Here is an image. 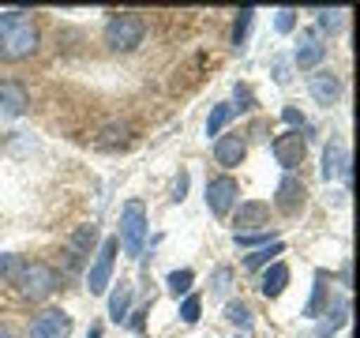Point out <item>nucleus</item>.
<instances>
[{
    "label": "nucleus",
    "mask_w": 360,
    "mask_h": 338,
    "mask_svg": "<svg viewBox=\"0 0 360 338\" xmlns=\"http://www.w3.org/2000/svg\"><path fill=\"white\" fill-rule=\"evenodd\" d=\"M11 282L19 286L22 297H30V301H45L49 293L60 286V275L49 267V263H22L19 259V267L11 270Z\"/></svg>",
    "instance_id": "1"
},
{
    "label": "nucleus",
    "mask_w": 360,
    "mask_h": 338,
    "mask_svg": "<svg viewBox=\"0 0 360 338\" xmlns=\"http://www.w3.org/2000/svg\"><path fill=\"white\" fill-rule=\"evenodd\" d=\"M146 230H150V225H146L143 203H139V199H128V203H124V211H120V237H117V244H120L128 256H143Z\"/></svg>",
    "instance_id": "2"
},
{
    "label": "nucleus",
    "mask_w": 360,
    "mask_h": 338,
    "mask_svg": "<svg viewBox=\"0 0 360 338\" xmlns=\"http://www.w3.org/2000/svg\"><path fill=\"white\" fill-rule=\"evenodd\" d=\"M143 34H146V23L135 11H120V15L105 23V45L112 53H131L143 42Z\"/></svg>",
    "instance_id": "3"
},
{
    "label": "nucleus",
    "mask_w": 360,
    "mask_h": 338,
    "mask_svg": "<svg viewBox=\"0 0 360 338\" xmlns=\"http://www.w3.org/2000/svg\"><path fill=\"white\" fill-rule=\"evenodd\" d=\"M34 49H38V30L27 15L0 34V61H27Z\"/></svg>",
    "instance_id": "4"
},
{
    "label": "nucleus",
    "mask_w": 360,
    "mask_h": 338,
    "mask_svg": "<svg viewBox=\"0 0 360 338\" xmlns=\"http://www.w3.org/2000/svg\"><path fill=\"white\" fill-rule=\"evenodd\" d=\"M117 237H105L101 241V248L94 252V263H90V270H86V289L90 293H105V286H109V278H112V263H117Z\"/></svg>",
    "instance_id": "5"
},
{
    "label": "nucleus",
    "mask_w": 360,
    "mask_h": 338,
    "mask_svg": "<svg viewBox=\"0 0 360 338\" xmlns=\"http://www.w3.org/2000/svg\"><path fill=\"white\" fill-rule=\"evenodd\" d=\"M304 151H308V143H304V135L292 128V132H281L274 143H270V154L278 158V165L285 169V173H292L300 162H304Z\"/></svg>",
    "instance_id": "6"
},
{
    "label": "nucleus",
    "mask_w": 360,
    "mask_h": 338,
    "mask_svg": "<svg viewBox=\"0 0 360 338\" xmlns=\"http://www.w3.org/2000/svg\"><path fill=\"white\" fill-rule=\"evenodd\" d=\"M236 199H240V184H236L233 177H214V180H207V207H210V214L225 218V214L233 211Z\"/></svg>",
    "instance_id": "7"
},
{
    "label": "nucleus",
    "mask_w": 360,
    "mask_h": 338,
    "mask_svg": "<svg viewBox=\"0 0 360 338\" xmlns=\"http://www.w3.org/2000/svg\"><path fill=\"white\" fill-rule=\"evenodd\" d=\"M68 331H72V315L60 308H45L30 323V338H68Z\"/></svg>",
    "instance_id": "8"
},
{
    "label": "nucleus",
    "mask_w": 360,
    "mask_h": 338,
    "mask_svg": "<svg viewBox=\"0 0 360 338\" xmlns=\"http://www.w3.org/2000/svg\"><path fill=\"white\" fill-rule=\"evenodd\" d=\"M323 56H326L323 38H319L315 30H304V34H300V42H297V53H292V64H297L300 72H315Z\"/></svg>",
    "instance_id": "9"
},
{
    "label": "nucleus",
    "mask_w": 360,
    "mask_h": 338,
    "mask_svg": "<svg viewBox=\"0 0 360 338\" xmlns=\"http://www.w3.org/2000/svg\"><path fill=\"white\" fill-rule=\"evenodd\" d=\"M304 180L297 177V173H285L278 180V199H274V207L281 211V214H297L300 207H304Z\"/></svg>",
    "instance_id": "10"
},
{
    "label": "nucleus",
    "mask_w": 360,
    "mask_h": 338,
    "mask_svg": "<svg viewBox=\"0 0 360 338\" xmlns=\"http://www.w3.org/2000/svg\"><path fill=\"white\" fill-rule=\"evenodd\" d=\"M244 154H248V139H244V135L233 132V135H218V139H214V158H218V165H225V169L240 165Z\"/></svg>",
    "instance_id": "11"
},
{
    "label": "nucleus",
    "mask_w": 360,
    "mask_h": 338,
    "mask_svg": "<svg viewBox=\"0 0 360 338\" xmlns=\"http://www.w3.org/2000/svg\"><path fill=\"white\" fill-rule=\"evenodd\" d=\"M27 106H30L27 87H22L19 79H0V113L19 117V113H27Z\"/></svg>",
    "instance_id": "12"
},
{
    "label": "nucleus",
    "mask_w": 360,
    "mask_h": 338,
    "mask_svg": "<svg viewBox=\"0 0 360 338\" xmlns=\"http://www.w3.org/2000/svg\"><path fill=\"white\" fill-rule=\"evenodd\" d=\"M323 180H338V177H349V151L342 139H330L323 151Z\"/></svg>",
    "instance_id": "13"
},
{
    "label": "nucleus",
    "mask_w": 360,
    "mask_h": 338,
    "mask_svg": "<svg viewBox=\"0 0 360 338\" xmlns=\"http://www.w3.org/2000/svg\"><path fill=\"white\" fill-rule=\"evenodd\" d=\"M308 90H311V98L319 101V106H334L338 94H342V79H338L334 72H311Z\"/></svg>",
    "instance_id": "14"
},
{
    "label": "nucleus",
    "mask_w": 360,
    "mask_h": 338,
    "mask_svg": "<svg viewBox=\"0 0 360 338\" xmlns=\"http://www.w3.org/2000/svg\"><path fill=\"white\" fill-rule=\"evenodd\" d=\"M90 241H94V225H79L75 237L68 241V252H64L68 256V270H75L90 256Z\"/></svg>",
    "instance_id": "15"
},
{
    "label": "nucleus",
    "mask_w": 360,
    "mask_h": 338,
    "mask_svg": "<svg viewBox=\"0 0 360 338\" xmlns=\"http://www.w3.org/2000/svg\"><path fill=\"white\" fill-rule=\"evenodd\" d=\"M285 286H289V267L285 263H274L263 275V282H259V289H263V297H281V293H285Z\"/></svg>",
    "instance_id": "16"
},
{
    "label": "nucleus",
    "mask_w": 360,
    "mask_h": 338,
    "mask_svg": "<svg viewBox=\"0 0 360 338\" xmlns=\"http://www.w3.org/2000/svg\"><path fill=\"white\" fill-rule=\"evenodd\" d=\"M270 218V203H240V211H236V225H263ZM248 230H236V233H248Z\"/></svg>",
    "instance_id": "17"
},
{
    "label": "nucleus",
    "mask_w": 360,
    "mask_h": 338,
    "mask_svg": "<svg viewBox=\"0 0 360 338\" xmlns=\"http://www.w3.org/2000/svg\"><path fill=\"white\" fill-rule=\"evenodd\" d=\"M128 312H131V282H120L109 297V320L120 323V320H128Z\"/></svg>",
    "instance_id": "18"
},
{
    "label": "nucleus",
    "mask_w": 360,
    "mask_h": 338,
    "mask_svg": "<svg viewBox=\"0 0 360 338\" xmlns=\"http://www.w3.org/2000/svg\"><path fill=\"white\" fill-rule=\"evenodd\" d=\"M323 308H330V304H326V275L319 270V275H315V286H311V297L304 304V315L315 320V315H323Z\"/></svg>",
    "instance_id": "19"
},
{
    "label": "nucleus",
    "mask_w": 360,
    "mask_h": 338,
    "mask_svg": "<svg viewBox=\"0 0 360 338\" xmlns=\"http://www.w3.org/2000/svg\"><path fill=\"white\" fill-rule=\"evenodd\" d=\"M281 252H285V244H281V241H270V244H263V248H255V252L244 259V267H248V270L270 267V259H274V256H281Z\"/></svg>",
    "instance_id": "20"
},
{
    "label": "nucleus",
    "mask_w": 360,
    "mask_h": 338,
    "mask_svg": "<svg viewBox=\"0 0 360 338\" xmlns=\"http://www.w3.org/2000/svg\"><path fill=\"white\" fill-rule=\"evenodd\" d=\"M233 120V106L229 101H218V106L210 109V117H207V135H221V128Z\"/></svg>",
    "instance_id": "21"
},
{
    "label": "nucleus",
    "mask_w": 360,
    "mask_h": 338,
    "mask_svg": "<svg viewBox=\"0 0 360 338\" xmlns=\"http://www.w3.org/2000/svg\"><path fill=\"white\" fill-rule=\"evenodd\" d=\"M191 282H195V275H191V270L184 267V270H173V275L165 278V286H169V293H173V297H188Z\"/></svg>",
    "instance_id": "22"
},
{
    "label": "nucleus",
    "mask_w": 360,
    "mask_h": 338,
    "mask_svg": "<svg viewBox=\"0 0 360 338\" xmlns=\"http://www.w3.org/2000/svg\"><path fill=\"white\" fill-rule=\"evenodd\" d=\"M225 320L248 331V327H252V308H248L244 301H233V304H225Z\"/></svg>",
    "instance_id": "23"
},
{
    "label": "nucleus",
    "mask_w": 360,
    "mask_h": 338,
    "mask_svg": "<svg viewBox=\"0 0 360 338\" xmlns=\"http://www.w3.org/2000/svg\"><path fill=\"white\" fill-rule=\"evenodd\" d=\"M315 15H319V27L323 30H342V23H345V11L342 8H319V11H315Z\"/></svg>",
    "instance_id": "24"
},
{
    "label": "nucleus",
    "mask_w": 360,
    "mask_h": 338,
    "mask_svg": "<svg viewBox=\"0 0 360 338\" xmlns=\"http://www.w3.org/2000/svg\"><path fill=\"white\" fill-rule=\"evenodd\" d=\"M199 312H202V301L195 297V293H188V297L180 301V320H184V323H199Z\"/></svg>",
    "instance_id": "25"
},
{
    "label": "nucleus",
    "mask_w": 360,
    "mask_h": 338,
    "mask_svg": "<svg viewBox=\"0 0 360 338\" xmlns=\"http://www.w3.org/2000/svg\"><path fill=\"white\" fill-rule=\"evenodd\" d=\"M252 15H255L252 8H244L240 15H236V27H233V45H236V49L244 45V34H248V27H252Z\"/></svg>",
    "instance_id": "26"
},
{
    "label": "nucleus",
    "mask_w": 360,
    "mask_h": 338,
    "mask_svg": "<svg viewBox=\"0 0 360 338\" xmlns=\"http://www.w3.org/2000/svg\"><path fill=\"white\" fill-rule=\"evenodd\" d=\"M233 241L240 244V248H248V244H259V248H263V244L270 241V230H259V233H233Z\"/></svg>",
    "instance_id": "27"
},
{
    "label": "nucleus",
    "mask_w": 360,
    "mask_h": 338,
    "mask_svg": "<svg viewBox=\"0 0 360 338\" xmlns=\"http://www.w3.org/2000/svg\"><path fill=\"white\" fill-rule=\"evenodd\" d=\"M274 27H278L281 34H289L292 27H297V11H292V8H281L278 19H274Z\"/></svg>",
    "instance_id": "28"
},
{
    "label": "nucleus",
    "mask_w": 360,
    "mask_h": 338,
    "mask_svg": "<svg viewBox=\"0 0 360 338\" xmlns=\"http://www.w3.org/2000/svg\"><path fill=\"white\" fill-rule=\"evenodd\" d=\"M229 282H233V270L229 267H218V270H214V293H225V289H229Z\"/></svg>",
    "instance_id": "29"
},
{
    "label": "nucleus",
    "mask_w": 360,
    "mask_h": 338,
    "mask_svg": "<svg viewBox=\"0 0 360 338\" xmlns=\"http://www.w3.org/2000/svg\"><path fill=\"white\" fill-rule=\"evenodd\" d=\"M236 109H240V113L252 109V90H248V87H236V106H233V113H236Z\"/></svg>",
    "instance_id": "30"
},
{
    "label": "nucleus",
    "mask_w": 360,
    "mask_h": 338,
    "mask_svg": "<svg viewBox=\"0 0 360 338\" xmlns=\"http://www.w3.org/2000/svg\"><path fill=\"white\" fill-rule=\"evenodd\" d=\"M15 267H19L15 256H4V252H0V278H11V270H15Z\"/></svg>",
    "instance_id": "31"
},
{
    "label": "nucleus",
    "mask_w": 360,
    "mask_h": 338,
    "mask_svg": "<svg viewBox=\"0 0 360 338\" xmlns=\"http://www.w3.org/2000/svg\"><path fill=\"white\" fill-rule=\"evenodd\" d=\"M22 15H27V11H4V15H0V34H4V30L11 27V23H19Z\"/></svg>",
    "instance_id": "32"
},
{
    "label": "nucleus",
    "mask_w": 360,
    "mask_h": 338,
    "mask_svg": "<svg viewBox=\"0 0 360 338\" xmlns=\"http://www.w3.org/2000/svg\"><path fill=\"white\" fill-rule=\"evenodd\" d=\"M274 79H278V83H289V61H278L274 64Z\"/></svg>",
    "instance_id": "33"
},
{
    "label": "nucleus",
    "mask_w": 360,
    "mask_h": 338,
    "mask_svg": "<svg viewBox=\"0 0 360 338\" xmlns=\"http://www.w3.org/2000/svg\"><path fill=\"white\" fill-rule=\"evenodd\" d=\"M184 192H188V173H180V177H176V192H173V199L180 203V199H184Z\"/></svg>",
    "instance_id": "34"
},
{
    "label": "nucleus",
    "mask_w": 360,
    "mask_h": 338,
    "mask_svg": "<svg viewBox=\"0 0 360 338\" xmlns=\"http://www.w3.org/2000/svg\"><path fill=\"white\" fill-rule=\"evenodd\" d=\"M281 117H285V124H292V128H297V124H300V128H304V117H300L297 109H285V113H281Z\"/></svg>",
    "instance_id": "35"
},
{
    "label": "nucleus",
    "mask_w": 360,
    "mask_h": 338,
    "mask_svg": "<svg viewBox=\"0 0 360 338\" xmlns=\"http://www.w3.org/2000/svg\"><path fill=\"white\" fill-rule=\"evenodd\" d=\"M0 338H15V327H11V323H0Z\"/></svg>",
    "instance_id": "36"
},
{
    "label": "nucleus",
    "mask_w": 360,
    "mask_h": 338,
    "mask_svg": "<svg viewBox=\"0 0 360 338\" xmlns=\"http://www.w3.org/2000/svg\"><path fill=\"white\" fill-rule=\"evenodd\" d=\"M311 338H334V331H326V327H323V323H319V331H315V334H311Z\"/></svg>",
    "instance_id": "37"
},
{
    "label": "nucleus",
    "mask_w": 360,
    "mask_h": 338,
    "mask_svg": "<svg viewBox=\"0 0 360 338\" xmlns=\"http://www.w3.org/2000/svg\"><path fill=\"white\" fill-rule=\"evenodd\" d=\"M86 338H101V327H90V334Z\"/></svg>",
    "instance_id": "38"
}]
</instances>
